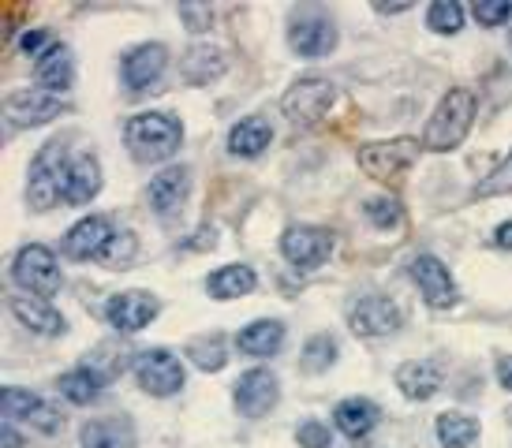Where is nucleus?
<instances>
[{
  "label": "nucleus",
  "mask_w": 512,
  "mask_h": 448,
  "mask_svg": "<svg viewBox=\"0 0 512 448\" xmlns=\"http://www.w3.org/2000/svg\"><path fill=\"white\" fill-rule=\"evenodd\" d=\"M0 445H4V448H23V437L15 434L12 422H4V426H0Z\"/></svg>",
  "instance_id": "40"
},
{
  "label": "nucleus",
  "mask_w": 512,
  "mask_h": 448,
  "mask_svg": "<svg viewBox=\"0 0 512 448\" xmlns=\"http://www.w3.org/2000/svg\"><path fill=\"white\" fill-rule=\"evenodd\" d=\"M150 206H154L157 217H176V213L184 210L187 195H191V168L187 165H169L161 168L154 180H150Z\"/></svg>",
  "instance_id": "17"
},
{
  "label": "nucleus",
  "mask_w": 512,
  "mask_h": 448,
  "mask_svg": "<svg viewBox=\"0 0 512 448\" xmlns=\"http://www.w3.org/2000/svg\"><path fill=\"white\" fill-rule=\"evenodd\" d=\"M471 15L483 27H505V23H512V0H475Z\"/></svg>",
  "instance_id": "35"
},
{
  "label": "nucleus",
  "mask_w": 512,
  "mask_h": 448,
  "mask_svg": "<svg viewBox=\"0 0 512 448\" xmlns=\"http://www.w3.org/2000/svg\"><path fill=\"white\" fill-rule=\"evenodd\" d=\"M116 243V228L109 217H101V213H90L83 221H75L64 239H60V251L64 258H72V262H94V258H105V254L113 251Z\"/></svg>",
  "instance_id": "12"
},
{
  "label": "nucleus",
  "mask_w": 512,
  "mask_h": 448,
  "mask_svg": "<svg viewBox=\"0 0 512 448\" xmlns=\"http://www.w3.org/2000/svg\"><path fill=\"white\" fill-rule=\"evenodd\" d=\"M124 142L139 161H169L184 142V124L172 112H139L124 124Z\"/></svg>",
  "instance_id": "2"
},
{
  "label": "nucleus",
  "mask_w": 512,
  "mask_h": 448,
  "mask_svg": "<svg viewBox=\"0 0 512 448\" xmlns=\"http://www.w3.org/2000/svg\"><path fill=\"white\" fill-rule=\"evenodd\" d=\"M68 165H72V157L64 154V142H45L42 150H38L34 165H30V176H27L30 210L45 213L57 206L64 176H68Z\"/></svg>",
  "instance_id": "3"
},
{
  "label": "nucleus",
  "mask_w": 512,
  "mask_h": 448,
  "mask_svg": "<svg viewBox=\"0 0 512 448\" xmlns=\"http://www.w3.org/2000/svg\"><path fill=\"white\" fill-rule=\"evenodd\" d=\"M8 310H12V318L23 329H30V333L38 336H64L68 333V322H64V314H60L49 299H30V295H12V303H8Z\"/></svg>",
  "instance_id": "19"
},
{
  "label": "nucleus",
  "mask_w": 512,
  "mask_h": 448,
  "mask_svg": "<svg viewBox=\"0 0 512 448\" xmlns=\"http://www.w3.org/2000/svg\"><path fill=\"white\" fill-rule=\"evenodd\" d=\"M281 254L285 262L299 273H311V269L326 266L329 254H333V232L318 228V224H292L281 236Z\"/></svg>",
  "instance_id": "11"
},
{
  "label": "nucleus",
  "mask_w": 512,
  "mask_h": 448,
  "mask_svg": "<svg viewBox=\"0 0 512 448\" xmlns=\"http://www.w3.org/2000/svg\"><path fill=\"white\" fill-rule=\"evenodd\" d=\"M501 195H512V150L490 176H483V180L475 183V198H501Z\"/></svg>",
  "instance_id": "34"
},
{
  "label": "nucleus",
  "mask_w": 512,
  "mask_h": 448,
  "mask_svg": "<svg viewBox=\"0 0 512 448\" xmlns=\"http://www.w3.org/2000/svg\"><path fill=\"white\" fill-rule=\"evenodd\" d=\"M79 448H135V422L128 415H105V419L83 422Z\"/></svg>",
  "instance_id": "23"
},
{
  "label": "nucleus",
  "mask_w": 512,
  "mask_h": 448,
  "mask_svg": "<svg viewBox=\"0 0 512 448\" xmlns=\"http://www.w3.org/2000/svg\"><path fill=\"white\" fill-rule=\"evenodd\" d=\"M427 27L434 34H460L464 30V8L456 0H434L427 8Z\"/></svg>",
  "instance_id": "33"
},
{
  "label": "nucleus",
  "mask_w": 512,
  "mask_h": 448,
  "mask_svg": "<svg viewBox=\"0 0 512 448\" xmlns=\"http://www.w3.org/2000/svg\"><path fill=\"white\" fill-rule=\"evenodd\" d=\"M187 359L206 370V374H217V370H225L228 363V344L221 333H210V336H199V340H191L187 344Z\"/></svg>",
  "instance_id": "30"
},
{
  "label": "nucleus",
  "mask_w": 512,
  "mask_h": 448,
  "mask_svg": "<svg viewBox=\"0 0 512 448\" xmlns=\"http://www.w3.org/2000/svg\"><path fill=\"white\" fill-rule=\"evenodd\" d=\"M337 340L329 333H314L307 344H303V351H299V366H303V374H322V370H329V366L337 363Z\"/></svg>",
  "instance_id": "31"
},
{
  "label": "nucleus",
  "mask_w": 512,
  "mask_h": 448,
  "mask_svg": "<svg viewBox=\"0 0 512 448\" xmlns=\"http://www.w3.org/2000/svg\"><path fill=\"white\" fill-rule=\"evenodd\" d=\"M378 422H382V407L367 400V396H348L341 404L333 407V426L341 430L348 441H363L378 430Z\"/></svg>",
  "instance_id": "20"
},
{
  "label": "nucleus",
  "mask_w": 512,
  "mask_h": 448,
  "mask_svg": "<svg viewBox=\"0 0 512 448\" xmlns=\"http://www.w3.org/2000/svg\"><path fill=\"white\" fill-rule=\"evenodd\" d=\"M53 45L57 42L49 38V30H23V38H19V49L27 56H34V60H38L45 49H53Z\"/></svg>",
  "instance_id": "38"
},
{
  "label": "nucleus",
  "mask_w": 512,
  "mask_h": 448,
  "mask_svg": "<svg viewBox=\"0 0 512 448\" xmlns=\"http://www.w3.org/2000/svg\"><path fill=\"white\" fill-rule=\"evenodd\" d=\"M296 445H299V448H333V434H329L326 422L307 419V422H303V426L296 430Z\"/></svg>",
  "instance_id": "36"
},
{
  "label": "nucleus",
  "mask_w": 512,
  "mask_h": 448,
  "mask_svg": "<svg viewBox=\"0 0 512 448\" xmlns=\"http://www.w3.org/2000/svg\"><path fill=\"white\" fill-rule=\"evenodd\" d=\"M57 389H60V396H64L68 404H75V407L98 404L101 389H105V374H98L90 363L75 366V370H68V374H60Z\"/></svg>",
  "instance_id": "27"
},
{
  "label": "nucleus",
  "mask_w": 512,
  "mask_h": 448,
  "mask_svg": "<svg viewBox=\"0 0 512 448\" xmlns=\"http://www.w3.org/2000/svg\"><path fill=\"white\" fill-rule=\"evenodd\" d=\"M273 142V127L262 116H243L240 124L228 127V154L232 157H262Z\"/></svg>",
  "instance_id": "26"
},
{
  "label": "nucleus",
  "mask_w": 512,
  "mask_h": 448,
  "mask_svg": "<svg viewBox=\"0 0 512 448\" xmlns=\"http://www.w3.org/2000/svg\"><path fill=\"white\" fill-rule=\"evenodd\" d=\"M363 217H367L370 228L393 232V228L404 224V206H400V198L378 195V198H367V202H363Z\"/></svg>",
  "instance_id": "32"
},
{
  "label": "nucleus",
  "mask_w": 512,
  "mask_h": 448,
  "mask_svg": "<svg viewBox=\"0 0 512 448\" xmlns=\"http://www.w3.org/2000/svg\"><path fill=\"white\" fill-rule=\"evenodd\" d=\"M441 385H445V366L434 363V359H412V363L397 366V389L412 404L434 400L441 392Z\"/></svg>",
  "instance_id": "18"
},
{
  "label": "nucleus",
  "mask_w": 512,
  "mask_h": 448,
  "mask_svg": "<svg viewBox=\"0 0 512 448\" xmlns=\"http://www.w3.org/2000/svg\"><path fill=\"white\" fill-rule=\"evenodd\" d=\"M337 101V86L326 75H299L281 98V112L288 116L292 127H314Z\"/></svg>",
  "instance_id": "5"
},
{
  "label": "nucleus",
  "mask_w": 512,
  "mask_h": 448,
  "mask_svg": "<svg viewBox=\"0 0 512 448\" xmlns=\"http://www.w3.org/2000/svg\"><path fill=\"white\" fill-rule=\"evenodd\" d=\"M475 112H479V98L468 86H453L445 90L438 101V109L430 112L427 131H423V150L430 154H449L460 142L468 139L471 124H475Z\"/></svg>",
  "instance_id": "1"
},
{
  "label": "nucleus",
  "mask_w": 512,
  "mask_h": 448,
  "mask_svg": "<svg viewBox=\"0 0 512 448\" xmlns=\"http://www.w3.org/2000/svg\"><path fill=\"white\" fill-rule=\"evenodd\" d=\"M135 381H139V389L150 392V396H176V392L184 389L187 381V370H184V359L169 348H146L135 355Z\"/></svg>",
  "instance_id": "8"
},
{
  "label": "nucleus",
  "mask_w": 512,
  "mask_h": 448,
  "mask_svg": "<svg viewBox=\"0 0 512 448\" xmlns=\"http://www.w3.org/2000/svg\"><path fill=\"white\" fill-rule=\"evenodd\" d=\"M344 318L352 325V333L356 336H393L404 329V310L393 295H382V292H363L356 295L348 307H344Z\"/></svg>",
  "instance_id": "7"
},
{
  "label": "nucleus",
  "mask_w": 512,
  "mask_h": 448,
  "mask_svg": "<svg viewBox=\"0 0 512 448\" xmlns=\"http://www.w3.org/2000/svg\"><path fill=\"white\" fill-rule=\"evenodd\" d=\"M12 280L27 295H34V299H49V295L60 292V284H64V273H60L57 254L49 251L45 243H27L23 251L15 254Z\"/></svg>",
  "instance_id": "6"
},
{
  "label": "nucleus",
  "mask_w": 512,
  "mask_h": 448,
  "mask_svg": "<svg viewBox=\"0 0 512 448\" xmlns=\"http://www.w3.org/2000/svg\"><path fill=\"white\" fill-rule=\"evenodd\" d=\"M494 247H498V251H512V221L494 228Z\"/></svg>",
  "instance_id": "39"
},
{
  "label": "nucleus",
  "mask_w": 512,
  "mask_h": 448,
  "mask_svg": "<svg viewBox=\"0 0 512 448\" xmlns=\"http://www.w3.org/2000/svg\"><path fill=\"white\" fill-rule=\"evenodd\" d=\"M412 4H378V12L382 15H400V12H408Z\"/></svg>",
  "instance_id": "42"
},
{
  "label": "nucleus",
  "mask_w": 512,
  "mask_h": 448,
  "mask_svg": "<svg viewBox=\"0 0 512 448\" xmlns=\"http://www.w3.org/2000/svg\"><path fill=\"white\" fill-rule=\"evenodd\" d=\"M419 150H423V142L400 135V139H385V142H363L356 161L370 180L397 183L400 176L419 161Z\"/></svg>",
  "instance_id": "4"
},
{
  "label": "nucleus",
  "mask_w": 512,
  "mask_h": 448,
  "mask_svg": "<svg viewBox=\"0 0 512 448\" xmlns=\"http://www.w3.org/2000/svg\"><path fill=\"white\" fill-rule=\"evenodd\" d=\"M161 314V303H157L154 292H143V288H131V292H116L109 303H105V322L113 325L116 333L135 336L143 333L146 325Z\"/></svg>",
  "instance_id": "14"
},
{
  "label": "nucleus",
  "mask_w": 512,
  "mask_h": 448,
  "mask_svg": "<svg viewBox=\"0 0 512 448\" xmlns=\"http://www.w3.org/2000/svg\"><path fill=\"white\" fill-rule=\"evenodd\" d=\"M180 19H184L195 34H202V30H210V23H214V12H210L206 4H180Z\"/></svg>",
  "instance_id": "37"
},
{
  "label": "nucleus",
  "mask_w": 512,
  "mask_h": 448,
  "mask_svg": "<svg viewBox=\"0 0 512 448\" xmlns=\"http://www.w3.org/2000/svg\"><path fill=\"white\" fill-rule=\"evenodd\" d=\"M483 434L479 419H471L464 411H441L438 422H434V437H438L441 448H471Z\"/></svg>",
  "instance_id": "29"
},
{
  "label": "nucleus",
  "mask_w": 512,
  "mask_h": 448,
  "mask_svg": "<svg viewBox=\"0 0 512 448\" xmlns=\"http://www.w3.org/2000/svg\"><path fill=\"white\" fill-rule=\"evenodd\" d=\"M34 79L42 86L45 94H64L75 79V60H72V49L68 45H53V49H45L38 60H34Z\"/></svg>",
  "instance_id": "24"
},
{
  "label": "nucleus",
  "mask_w": 512,
  "mask_h": 448,
  "mask_svg": "<svg viewBox=\"0 0 512 448\" xmlns=\"http://www.w3.org/2000/svg\"><path fill=\"white\" fill-rule=\"evenodd\" d=\"M60 112H68V101L45 90H12L4 98V116L12 120V127H42L57 120Z\"/></svg>",
  "instance_id": "15"
},
{
  "label": "nucleus",
  "mask_w": 512,
  "mask_h": 448,
  "mask_svg": "<svg viewBox=\"0 0 512 448\" xmlns=\"http://www.w3.org/2000/svg\"><path fill=\"white\" fill-rule=\"evenodd\" d=\"M232 404H236L243 419H266L273 407L281 404V378L266 366L243 370L236 385H232Z\"/></svg>",
  "instance_id": "10"
},
{
  "label": "nucleus",
  "mask_w": 512,
  "mask_h": 448,
  "mask_svg": "<svg viewBox=\"0 0 512 448\" xmlns=\"http://www.w3.org/2000/svg\"><path fill=\"white\" fill-rule=\"evenodd\" d=\"M498 381H501V389H509V392H512V355L498 359Z\"/></svg>",
  "instance_id": "41"
},
{
  "label": "nucleus",
  "mask_w": 512,
  "mask_h": 448,
  "mask_svg": "<svg viewBox=\"0 0 512 448\" xmlns=\"http://www.w3.org/2000/svg\"><path fill=\"white\" fill-rule=\"evenodd\" d=\"M101 191V161L94 154H79L72 157L68 165V176H64V187H60V202L68 206H86L94 202Z\"/></svg>",
  "instance_id": "22"
},
{
  "label": "nucleus",
  "mask_w": 512,
  "mask_h": 448,
  "mask_svg": "<svg viewBox=\"0 0 512 448\" xmlns=\"http://www.w3.org/2000/svg\"><path fill=\"white\" fill-rule=\"evenodd\" d=\"M165 68H169V49L161 42H146V45H135L124 56L120 79H124V86H128L131 94H143V90H150L165 75Z\"/></svg>",
  "instance_id": "16"
},
{
  "label": "nucleus",
  "mask_w": 512,
  "mask_h": 448,
  "mask_svg": "<svg viewBox=\"0 0 512 448\" xmlns=\"http://www.w3.org/2000/svg\"><path fill=\"white\" fill-rule=\"evenodd\" d=\"M288 45H292V53L307 56V60L329 56L337 49V23H333V15L322 12V8L292 12V19H288Z\"/></svg>",
  "instance_id": "9"
},
{
  "label": "nucleus",
  "mask_w": 512,
  "mask_h": 448,
  "mask_svg": "<svg viewBox=\"0 0 512 448\" xmlns=\"http://www.w3.org/2000/svg\"><path fill=\"white\" fill-rule=\"evenodd\" d=\"M285 322L281 318H258V322L243 325L236 333V348L243 355H255V359H270L277 351L285 348Z\"/></svg>",
  "instance_id": "25"
},
{
  "label": "nucleus",
  "mask_w": 512,
  "mask_h": 448,
  "mask_svg": "<svg viewBox=\"0 0 512 448\" xmlns=\"http://www.w3.org/2000/svg\"><path fill=\"white\" fill-rule=\"evenodd\" d=\"M408 273H412L419 295L427 299V307L449 310V307H456V303H460V288H456L453 273H449V266L441 262L438 254H415L412 266H408Z\"/></svg>",
  "instance_id": "13"
},
{
  "label": "nucleus",
  "mask_w": 512,
  "mask_h": 448,
  "mask_svg": "<svg viewBox=\"0 0 512 448\" xmlns=\"http://www.w3.org/2000/svg\"><path fill=\"white\" fill-rule=\"evenodd\" d=\"M258 288V277L251 266H243V262H236V266H221L214 269L210 277H206V292L214 295V299H221V303H228V299H240V295L255 292Z\"/></svg>",
  "instance_id": "28"
},
{
  "label": "nucleus",
  "mask_w": 512,
  "mask_h": 448,
  "mask_svg": "<svg viewBox=\"0 0 512 448\" xmlns=\"http://www.w3.org/2000/svg\"><path fill=\"white\" fill-rule=\"evenodd\" d=\"M225 71H228V53L221 49V45L199 42L180 56V75H184V83H191V86L217 83Z\"/></svg>",
  "instance_id": "21"
}]
</instances>
